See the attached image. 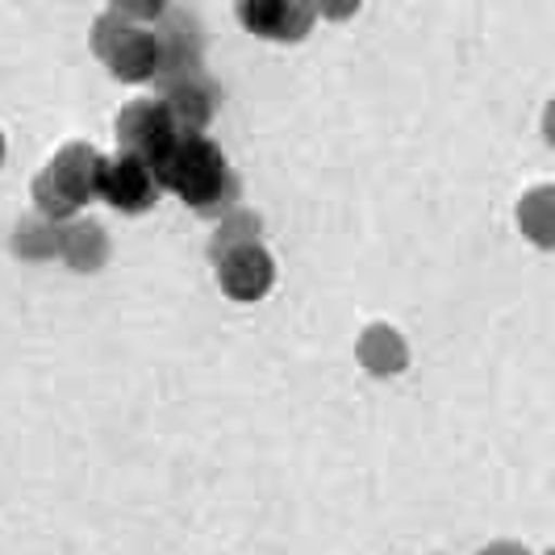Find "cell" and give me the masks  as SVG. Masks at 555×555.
<instances>
[{"label":"cell","instance_id":"1","mask_svg":"<svg viewBox=\"0 0 555 555\" xmlns=\"http://www.w3.org/2000/svg\"><path fill=\"white\" fill-rule=\"evenodd\" d=\"M155 180L159 189L180 196L193 214L218 218V222L238 209V196H243L234 167L209 134H180L164 164L155 167Z\"/></svg>","mask_w":555,"mask_h":555},{"label":"cell","instance_id":"2","mask_svg":"<svg viewBox=\"0 0 555 555\" xmlns=\"http://www.w3.org/2000/svg\"><path fill=\"white\" fill-rule=\"evenodd\" d=\"M96 167H101V151L92 142H67L47 159V167L34 176L29 196L38 218L47 222H72L80 218L88 201H96Z\"/></svg>","mask_w":555,"mask_h":555},{"label":"cell","instance_id":"3","mask_svg":"<svg viewBox=\"0 0 555 555\" xmlns=\"http://www.w3.org/2000/svg\"><path fill=\"white\" fill-rule=\"evenodd\" d=\"M155 26H142L134 17H126L117 9V0L92 22V51L109 67L113 80L151 83L159 76V67H164V42H159V29Z\"/></svg>","mask_w":555,"mask_h":555},{"label":"cell","instance_id":"4","mask_svg":"<svg viewBox=\"0 0 555 555\" xmlns=\"http://www.w3.org/2000/svg\"><path fill=\"white\" fill-rule=\"evenodd\" d=\"M113 139H117V155H130L146 164L151 171L164 164L167 151L176 146L180 130L171 126V117L164 113V105L151 96V101H134L113 117Z\"/></svg>","mask_w":555,"mask_h":555},{"label":"cell","instance_id":"5","mask_svg":"<svg viewBox=\"0 0 555 555\" xmlns=\"http://www.w3.org/2000/svg\"><path fill=\"white\" fill-rule=\"evenodd\" d=\"M96 196L113 205L117 214H130L139 218L146 209H155L159 201V180L155 171L130 155H101V167H96Z\"/></svg>","mask_w":555,"mask_h":555},{"label":"cell","instance_id":"6","mask_svg":"<svg viewBox=\"0 0 555 555\" xmlns=\"http://www.w3.org/2000/svg\"><path fill=\"white\" fill-rule=\"evenodd\" d=\"M155 29H159V42H164V67H159L155 83L184 80V76L205 72V26H201L193 9L167 4Z\"/></svg>","mask_w":555,"mask_h":555},{"label":"cell","instance_id":"7","mask_svg":"<svg viewBox=\"0 0 555 555\" xmlns=\"http://www.w3.org/2000/svg\"><path fill=\"white\" fill-rule=\"evenodd\" d=\"M218 268V284L230 301H263L276 284V259L268 255L263 243H247V247H234L214 259Z\"/></svg>","mask_w":555,"mask_h":555},{"label":"cell","instance_id":"8","mask_svg":"<svg viewBox=\"0 0 555 555\" xmlns=\"http://www.w3.org/2000/svg\"><path fill=\"white\" fill-rule=\"evenodd\" d=\"M218 101H222V92L205 72L159 83V105H164V113L180 134H205L214 113H218Z\"/></svg>","mask_w":555,"mask_h":555},{"label":"cell","instance_id":"9","mask_svg":"<svg viewBox=\"0 0 555 555\" xmlns=\"http://www.w3.org/2000/svg\"><path fill=\"white\" fill-rule=\"evenodd\" d=\"M234 13L250 34L268 42H301L318 22V9L306 0H243Z\"/></svg>","mask_w":555,"mask_h":555},{"label":"cell","instance_id":"10","mask_svg":"<svg viewBox=\"0 0 555 555\" xmlns=\"http://www.w3.org/2000/svg\"><path fill=\"white\" fill-rule=\"evenodd\" d=\"M59 259L72 272H101L109 263V234L92 218H72L59 230Z\"/></svg>","mask_w":555,"mask_h":555},{"label":"cell","instance_id":"11","mask_svg":"<svg viewBox=\"0 0 555 555\" xmlns=\"http://www.w3.org/2000/svg\"><path fill=\"white\" fill-rule=\"evenodd\" d=\"M360 363L372 372V376H401L410 367V347L397 326L389 322H372L367 331L360 334Z\"/></svg>","mask_w":555,"mask_h":555},{"label":"cell","instance_id":"12","mask_svg":"<svg viewBox=\"0 0 555 555\" xmlns=\"http://www.w3.org/2000/svg\"><path fill=\"white\" fill-rule=\"evenodd\" d=\"M552 184H539L518 201V225L522 234H530V243L539 247H552V230H555V201Z\"/></svg>","mask_w":555,"mask_h":555},{"label":"cell","instance_id":"13","mask_svg":"<svg viewBox=\"0 0 555 555\" xmlns=\"http://www.w3.org/2000/svg\"><path fill=\"white\" fill-rule=\"evenodd\" d=\"M247 243H263V218L250 209H234L218 222V234L209 238V259H218L234 247H247Z\"/></svg>","mask_w":555,"mask_h":555},{"label":"cell","instance_id":"14","mask_svg":"<svg viewBox=\"0 0 555 555\" xmlns=\"http://www.w3.org/2000/svg\"><path fill=\"white\" fill-rule=\"evenodd\" d=\"M59 222H47V218H26L13 230V255L22 259H59Z\"/></svg>","mask_w":555,"mask_h":555},{"label":"cell","instance_id":"15","mask_svg":"<svg viewBox=\"0 0 555 555\" xmlns=\"http://www.w3.org/2000/svg\"><path fill=\"white\" fill-rule=\"evenodd\" d=\"M480 555H530L522 543H509V539H498V543H489Z\"/></svg>","mask_w":555,"mask_h":555},{"label":"cell","instance_id":"16","mask_svg":"<svg viewBox=\"0 0 555 555\" xmlns=\"http://www.w3.org/2000/svg\"><path fill=\"white\" fill-rule=\"evenodd\" d=\"M0 164H4V134H0Z\"/></svg>","mask_w":555,"mask_h":555}]
</instances>
